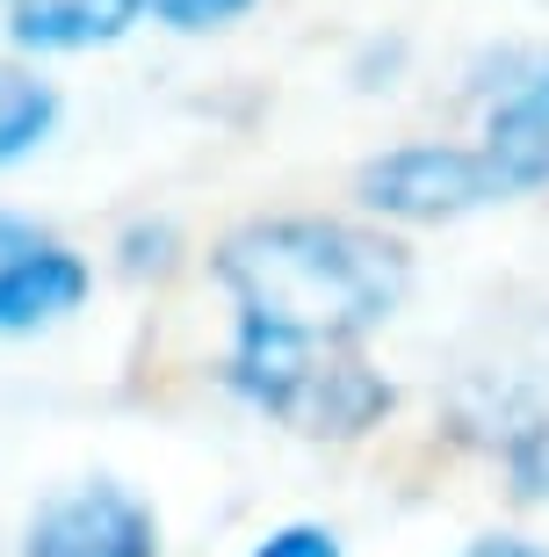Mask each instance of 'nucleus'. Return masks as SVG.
<instances>
[{
  "mask_svg": "<svg viewBox=\"0 0 549 557\" xmlns=\"http://www.w3.org/2000/svg\"><path fill=\"white\" fill-rule=\"evenodd\" d=\"M217 283L239 305V326L362 341L405 305L412 261L398 239L333 218H261L217 247Z\"/></svg>",
  "mask_w": 549,
  "mask_h": 557,
  "instance_id": "nucleus-1",
  "label": "nucleus"
},
{
  "mask_svg": "<svg viewBox=\"0 0 549 557\" xmlns=\"http://www.w3.org/2000/svg\"><path fill=\"white\" fill-rule=\"evenodd\" d=\"M232 392L246 406L275 413L297 434H347L376 428L390 413V384L369 370L354 341H326V333H275V326H239L232 348Z\"/></svg>",
  "mask_w": 549,
  "mask_h": 557,
  "instance_id": "nucleus-2",
  "label": "nucleus"
},
{
  "mask_svg": "<svg viewBox=\"0 0 549 557\" xmlns=\"http://www.w3.org/2000/svg\"><path fill=\"white\" fill-rule=\"evenodd\" d=\"M362 203L384 210V218H405V225H441V218H463V210L507 203V196H528L535 174L521 160H507L499 145H405V152H384V160L362 166Z\"/></svg>",
  "mask_w": 549,
  "mask_h": 557,
  "instance_id": "nucleus-3",
  "label": "nucleus"
},
{
  "mask_svg": "<svg viewBox=\"0 0 549 557\" xmlns=\"http://www.w3.org/2000/svg\"><path fill=\"white\" fill-rule=\"evenodd\" d=\"M29 557H160V521L123 485L95 478L29 521Z\"/></svg>",
  "mask_w": 549,
  "mask_h": 557,
  "instance_id": "nucleus-4",
  "label": "nucleus"
},
{
  "mask_svg": "<svg viewBox=\"0 0 549 557\" xmlns=\"http://www.w3.org/2000/svg\"><path fill=\"white\" fill-rule=\"evenodd\" d=\"M87 269L80 253H65L59 239H43L22 218H0V333H37L65 311H80Z\"/></svg>",
  "mask_w": 549,
  "mask_h": 557,
  "instance_id": "nucleus-5",
  "label": "nucleus"
},
{
  "mask_svg": "<svg viewBox=\"0 0 549 557\" xmlns=\"http://www.w3.org/2000/svg\"><path fill=\"white\" fill-rule=\"evenodd\" d=\"M145 0H22L8 37L22 51H95V44H116L130 22H138Z\"/></svg>",
  "mask_w": 549,
  "mask_h": 557,
  "instance_id": "nucleus-6",
  "label": "nucleus"
},
{
  "mask_svg": "<svg viewBox=\"0 0 549 557\" xmlns=\"http://www.w3.org/2000/svg\"><path fill=\"white\" fill-rule=\"evenodd\" d=\"M59 124V95L29 73H8L0 65V166H15L22 152H37Z\"/></svg>",
  "mask_w": 549,
  "mask_h": 557,
  "instance_id": "nucleus-7",
  "label": "nucleus"
},
{
  "mask_svg": "<svg viewBox=\"0 0 549 557\" xmlns=\"http://www.w3.org/2000/svg\"><path fill=\"white\" fill-rule=\"evenodd\" d=\"M166 29H224V22H239L253 0H145Z\"/></svg>",
  "mask_w": 549,
  "mask_h": 557,
  "instance_id": "nucleus-8",
  "label": "nucleus"
},
{
  "mask_svg": "<svg viewBox=\"0 0 549 557\" xmlns=\"http://www.w3.org/2000/svg\"><path fill=\"white\" fill-rule=\"evenodd\" d=\"M253 557H340V536L319 529V521H289V529H275Z\"/></svg>",
  "mask_w": 549,
  "mask_h": 557,
  "instance_id": "nucleus-9",
  "label": "nucleus"
},
{
  "mask_svg": "<svg viewBox=\"0 0 549 557\" xmlns=\"http://www.w3.org/2000/svg\"><path fill=\"white\" fill-rule=\"evenodd\" d=\"M463 557H549L542 543H521V536H485V543H470Z\"/></svg>",
  "mask_w": 549,
  "mask_h": 557,
  "instance_id": "nucleus-10",
  "label": "nucleus"
}]
</instances>
